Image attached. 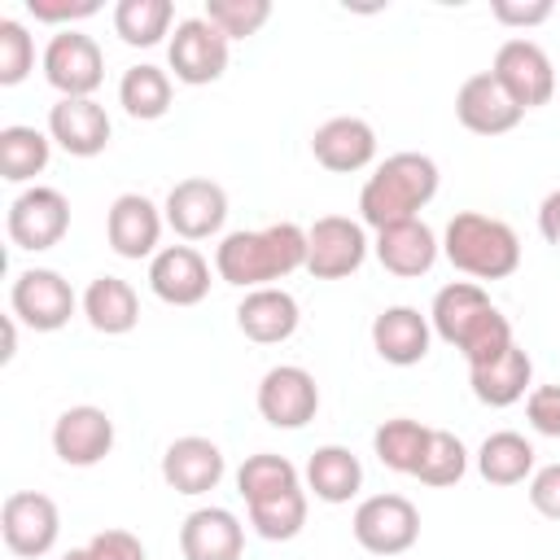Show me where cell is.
<instances>
[{
    "label": "cell",
    "instance_id": "21",
    "mask_svg": "<svg viewBox=\"0 0 560 560\" xmlns=\"http://www.w3.org/2000/svg\"><path fill=\"white\" fill-rule=\"evenodd\" d=\"M376 249V262L389 271V276H402V280H416V276H429L438 254H442V241L433 236V228L424 219H407V223H389L376 232L372 241Z\"/></svg>",
    "mask_w": 560,
    "mask_h": 560
},
{
    "label": "cell",
    "instance_id": "44",
    "mask_svg": "<svg viewBox=\"0 0 560 560\" xmlns=\"http://www.w3.org/2000/svg\"><path fill=\"white\" fill-rule=\"evenodd\" d=\"M538 232H542L547 245L560 249V188H551V192L542 197V206H538Z\"/></svg>",
    "mask_w": 560,
    "mask_h": 560
},
{
    "label": "cell",
    "instance_id": "9",
    "mask_svg": "<svg viewBox=\"0 0 560 560\" xmlns=\"http://www.w3.org/2000/svg\"><path fill=\"white\" fill-rule=\"evenodd\" d=\"M490 74L499 79V88L521 105V109H538L556 96V66L551 57L542 52V44L516 35V39H503L494 61H490Z\"/></svg>",
    "mask_w": 560,
    "mask_h": 560
},
{
    "label": "cell",
    "instance_id": "45",
    "mask_svg": "<svg viewBox=\"0 0 560 560\" xmlns=\"http://www.w3.org/2000/svg\"><path fill=\"white\" fill-rule=\"evenodd\" d=\"M61 560H92V551H88V547H70Z\"/></svg>",
    "mask_w": 560,
    "mask_h": 560
},
{
    "label": "cell",
    "instance_id": "38",
    "mask_svg": "<svg viewBox=\"0 0 560 560\" xmlns=\"http://www.w3.org/2000/svg\"><path fill=\"white\" fill-rule=\"evenodd\" d=\"M35 70V39L18 18H0V88L22 83Z\"/></svg>",
    "mask_w": 560,
    "mask_h": 560
},
{
    "label": "cell",
    "instance_id": "39",
    "mask_svg": "<svg viewBox=\"0 0 560 560\" xmlns=\"http://www.w3.org/2000/svg\"><path fill=\"white\" fill-rule=\"evenodd\" d=\"M525 420L542 438H560V385H534L525 394Z\"/></svg>",
    "mask_w": 560,
    "mask_h": 560
},
{
    "label": "cell",
    "instance_id": "25",
    "mask_svg": "<svg viewBox=\"0 0 560 560\" xmlns=\"http://www.w3.org/2000/svg\"><path fill=\"white\" fill-rule=\"evenodd\" d=\"M429 341H433V324L416 306H385L372 319V350L394 368L420 363L429 354Z\"/></svg>",
    "mask_w": 560,
    "mask_h": 560
},
{
    "label": "cell",
    "instance_id": "33",
    "mask_svg": "<svg viewBox=\"0 0 560 560\" xmlns=\"http://www.w3.org/2000/svg\"><path fill=\"white\" fill-rule=\"evenodd\" d=\"M175 9L171 0H118L114 4V31L131 48H153L171 35Z\"/></svg>",
    "mask_w": 560,
    "mask_h": 560
},
{
    "label": "cell",
    "instance_id": "1",
    "mask_svg": "<svg viewBox=\"0 0 560 560\" xmlns=\"http://www.w3.org/2000/svg\"><path fill=\"white\" fill-rule=\"evenodd\" d=\"M429 324L433 332L455 346L468 368H481L490 359H499L508 346H512V324L503 319V311L486 298L481 284L472 280H451L433 293V306H429Z\"/></svg>",
    "mask_w": 560,
    "mask_h": 560
},
{
    "label": "cell",
    "instance_id": "32",
    "mask_svg": "<svg viewBox=\"0 0 560 560\" xmlns=\"http://www.w3.org/2000/svg\"><path fill=\"white\" fill-rule=\"evenodd\" d=\"M48 158H52V140L44 131L22 122L0 127V175L9 184H31L35 175H44Z\"/></svg>",
    "mask_w": 560,
    "mask_h": 560
},
{
    "label": "cell",
    "instance_id": "36",
    "mask_svg": "<svg viewBox=\"0 0 560 560\" xmlns=\"http://www.w3.org/2000/svg\"><path fill=\"white\" fill-rule=\"evenodd\" d=\"M464 472H468V451H464V442H459L455 433H446V429H433V433H429V446H424V459H420V468H416V481L442 490V486H455Z\"/></svg>",
    "mask_w": 560,
    "mask_h": 560
},
{
    "label": "cell",
    "instance_id": "6",
    "mask_svg": "<svg viewBox=\"0 0 560 560\" xmlns=\"http://www.w3.org/2000/svg\"><path fill=\"white\" fill-rule=\"evenodd\" d=\"M228 44L232 39L214 22H206V13L179 18L175 31H171V39H166V61H171V70H175L179 83L206 88V83L223 79V70H228Z\"/></svg>",
    "mask_w": 560,
    "mask_h": 560
},
{
    "label": "cell",
    "instance_id": "13",
    "mask_svg": "<svg viewBox=\"0 0 560 560\" xmlns=\"http://www.w3.org/2000/svg\"><path fill=\"white\" fill-rule=\"evenodd\" d=\"M319 411V385L306 368L298 363H280V368H267L262 381H258V416L271 424V429H302L311 424Z\"/></svg>",
    "mask_w": 560,
    "mask_h": 560
},
{
    "label": "cell",
    "instance_id": "10",
    "mask_svg": "<svg viewBox=\"0 0 560 560\" xmlns=\"http://www.w3.org/2000/svg\"><path fill=\"white\" fill-rule=\"evenodd\" d=\"M368 258V232L359 219L324 214L306 228V271L315 280H346Z\"/></svg>",
    "mask_w": 560,
    "mask_h": 560
},
{
    "label": "cell",
    "instance_id": "7",
    "mask_svg": "<svg viewBox=\"0 0 560 560\" xmlns=\"http://www.w3.org/2000/svg\"><path fill=\"white\" fill-rule=\"evenodd\" d=\"M4 228H9V241H13L18 249H31V254L52 249V245H61V236L70 232V201H66L61 188L31 184V188H22V192L9 201Z\"/></svg>",
    "mask_w": 560,
    "mask_h": 560
},
{
    "label": "cell",
    "instance_id": "4",
    "mask_svg": "<svg viewBox=\"0 0 560 560\" xmlns=\"http://www.w3.org/2000/svg\"><path fill=\"white\" fill-rule=\"evenodd\" d=\"M442 254L472 280H508L521 267V236L481 210H459L442 232Z\"/></svg>",
    "mask_w": 560,
    "mask_h": 560
},
{
    "label": "cell",
    "instance_id": "40",
    "mask_svg": "<svg viewBox=\"0 0 560 560\" xmlns=\"http://www.w3.org/2000/svg\"><path fill=\"white\" fill-rule=\"evenodd\" d=\"M26 13L35 22H48V26L70 31V22H83V18L101 13V4L96 0H26Z\"/></svg>",
    "mask_w": 560,
    "mask_h": 560
},
{
    "label": "cell",
    "instance_id": "24",
    "mask_svg": "<svg viewBox=\"0 0 560 560\" xmlns=\"http://www.w3.org/2000/svg\"><path fill=\"white\" fill-rule=\"evenodd\" d=\"M179 551L184 560H241L245 525L228 508H192L179 525Z\"/></svg>",
    "mask_w": 560,
    "mask_h": 560
},
{
    "label": "cell",
    "instance_id": "15",
    "mask_svg": "<svg viewBox=\"0 0 560 560\" xmlns=\"http://www.w3.org/2000/svg\"><path fill=\"white\" fill-rule=\"evenodd\" d=\"M52 451L70 468L101 464L114 451V420H109V411L105 407H92V402L66 407L57 416V424H52Z\"/></svg>",
    "mask_w": 560,
    "mask_h": 560
},
{
    "label": "cell",
    "instance_id": "8",
    "mask_svg": "<svg viewBox=\"0 0 560 560\" xmlns=\"http://www.w3.org/2000/svg\"><path fill=\"white\" fill-rule=\"evenodd\" d=\"M9 306H13V319H22L26 328L35 332H57L70 324L79 298L70 289V280L52 267H26L13 276V289H9Z\"/></svg>",
    "mask_w": 560,
    "mask_h": 560
},
{
    "label": "cell",
    "instance_id": "18",
    "mask_svg": "<svg viewBox=\"0 0 560 560\" xmlns=\"http://www.w3.org/2000/svg\"><path fill=\"white\" fill-rule=\"evenodd\" d=\"M149 289L166 306H197L210 293V262L192 245H162L149 258Z\"/></svg>",
    "mask_w": 560,
    "mask_h": 560
},
{
    "label": "cell",
    "instance_id": "26",
    "mask_svg": "<svg viewBox=\"0 0 560 560\" xmlns=\"http://www.w3.org/2000/svg\"><path fill=\"white\" fill-rule=\"evenodd\" d=\"M529 381H534V359L512 341L499 359L481 363V368H468V385L477 394V402L486 407H512L529 394Z\"/></svg>",
    "mask_w": 560,
    "mask_h": 560
},
{
    "label": "cell",
    "instance_id": "41",
    "mask_svg": "<svg viewBox=\"0 0 560 560\" xmlns=\"http://www.w3.org/2000/svg\"><path fill=\"white\" fill-rule=\"evenodd\" d=\"M88 551H92V560H149L144 542L131 529H101V534H92Z\"/></svg>",
    "mask_w": 560,
    "mask_h": 560
},
{
    "label": "cell",
    "instance_id": "27",
    "mask_svg": "<svg viewBox=\"0 0 560 560\" xmlns=\"http://www.w3.org/2000/svg\"><path fill=\"white\" fill-rule=\"evenodd\" d=\"M83 315L96 332L105 337H122L140 324V298L122 276H96L83 289Z\"/></svg>",
    "mask_w": 560,
    "mask_h": 560
},
{
    "label": "cell",
    "instance_id": "5",
    "mask_svg": "<svg viewBox=\"0 0 560 560\" xmlns=\"http://www.w3.org/2000/svg\"><path fill=\"white\" fill-rule=\"evenodd\" d=\"M350 534L372 556H402L420 538V512L407 494H372L354 508Z\"/></svg>",
    "mask_w": 560,
    "mask_h": 560
},
{
    "label": "cell",
    "instance_id": "43",
    "mask_svg": "<svg viewBox=\"0 0 560 560\" xmlns=\"http://www.w3.org/2000/svg\"><path fill=\"white\" fill-rule=\"evenodd\" d=\"M490 13H494V22H503V26L529 31V26L547 22V18L556 13V4H551V0H525V4H516V0H494Z\"/></svg>",
    "mask_w": 560,
    "mask_h": 560
},
{
    "label": "cell",
    "instance_id": "3",
    "mask_svg": "<svg viewBox=\"0 0 560 560\" xmlns=\"http://www.w3.org/2000/svg\"><path fill=\"white\" fill-rule=\"evenodd\" d=\"M438 162L429 153H389L363 184L359 192V223L381 232L389 223H407L420 219V210L438 197Z\"/></svg>",
    "mask_w": 560,
    "mask_h": 560
},
{
    "label": "cell",
    "instance_id": "28",
    "mask_svg": "<svg viewBox=\"0 0 560 560\" xmlns=\"http://www.w3.org/2000/svg\"><path fill=\"white\" fill-rule=\"evenodd\" d=\"M363 486V464L350 446H315L311 459H306V490L324 503H350Z\"/></svg>",
    "mask_w": 560,
    "mask_h": 560
},
{
    "label": "cell",
    "instance_id": "14",
    "mask_svg": "<svg viewBox=\"0 0 560 560\" xmlns=\"http://www.w3.org/2000/svg\"><path fill=\"white\" fill-rule=\"evenodd\" d=\"M162 214L175 228V236L206 241V236H219L223 223H228V192H223V184H214L206 175H192V179H179L166 192Z\"/></svg>",
    "mask_w": 560,
    "mask_h": 560
},
{
    "label": "cell",
    "instance_id": "20",
    "mask_svg": "<svg viewBox=\"0 0 560 560\" xmlns=\"http://www.w3.org/2000/svg\"><path fill=\"white\" fill-rule=\"evenodd\" d=\"M311 153H315V162H319L324 171L350 175V171L372 166V158H376V131H372L368 118L337 114V118H328V122L315 127Z\"/></svg>",
    "mask_w": 560,
    "mask_h": 560
},
{
    "label": "cell",
    "instance_id": "37",
    "mask_svg": "<svg viewBox=\"0 0 560 560\" xmlns=\"http://www.w3.org/2000/svg\"><path fill=\"white\" fill-rule=\"evenodd\" d=\"M271 4L267 0H206V22H214L228 39H249L267 26Z\"/></svg>",
    "mask_w": 560,
    "mask_h": 560
},
{
    "label": "cell",
    "instance_id": "2",
    "mask_svg": "<svg viewBox=\"0 0 560 560\" xmlns=\"http://www.w3.org/2000/svg\"><path fill=\"white\" fill-rule=\"evenodd\" d=\"M306 267V228L298 223H271L258 232H228L214 249V271L223 284L236 289H267L271 280L293 276Z\"/></svg>",
    "mask_w": 560,
    "mask_h": 560
},
{
    "label": "cell",
    "instance_id": "12",
    "mask_svg": "<svg viewBox=\"0 0 560 560\" xmlns=\"http://www.w3.org/2000/svg\"><path fill=\"white\" fill-rule=\"evenodd\" d=\"M44 79L61 96H92L105 79V52L92 35L83 31H57L44 48Z\"/></svg>",
    "mask_w": 560,
    "mask_h": 560
},
{
    "label": "cell",
    "instance_id": "16",
    "mask_svg": "<svg viewBox=\"0 0 560 560\" xmlns=\"http://www.w3.org/2000/svg\"><path fill=\"white\" fill-rule=\"evenodd\" d=\"M109 136H114V122H109L105 105L92 101V96H61L48 109V140L61 144L70 158H96V153H105Z\"/></svg>",
    "mask_w": 560,
    "mask_h": 560
},
{
    "label": "cell",
    "instance_id": "11",
    "mask_svg": "<svg viewBox=\"0 0 560 560\" xmlns=\"http://www.w3.org/2000/svg\"><path fill=\"white\" fill-rule=\"evenodd\" d=\"M0 534H4V547L22 560H39L57 547V534H61V512L48 494L39 490H13L0 508Z\"/></svg>",
    "mask_w": 560,
    "mask_h": 560
},
{
    "label": "cell",
    "instance_id": "31",
    "mask_svg": "<svg viewBox=\"0 0 560 560\" xmlns=\"http://www.w3.org/2000/svg\"><path fill=\"white\" fill-rule=\"evenodd\" d=\"M429 424L411 420V416H394V420H381L376 433H372V451L376 459L389 468V472H402V477H416L420 459H424V446H429Z\"/></svg>",
    "mask_w": 560,
    "mask_h": 560
},
{
    "label": "cell",
    "instance_id": "29",
    "mask_svg": "<svg viewBox=\"0 0 560 560\" xmlns=\"http://www.w3.org/2000/svg\"><path fill=\"white\" fill-rule=\"evenodd\" d=\"M477 472L490 486H521L534 477V442L525 433L499 429L477 446Z\"/></svg>",
    "mask_w": 560,
    "mask_h": 560
},
{
    "label": "cell",
    "instance_id": "34",
    "mask_svg": "<svg viewBox=\"0 0 560 560\" xmlns=\"http://www.w3.org/2000/svg\"><path fill=\"white\" fill-rule=\"evenodd\" d=\"M298 486H302V477H298L293 459L271 455V451H258L236 468V494L245 503H262V499H276L284 490H298Z\"/></svg>",
    "mask_w": 560,
    "mask_h": 560
},
{
    "label": "cell",
    "instance_id": "23",
    "mask_svg": "<svg viewBox=\"0 0 560 560\" xmlns=\"http://www.w3.org/2000/svg\"><path fill=\"white\" fill-rule=\"evenodd\" d=\"M298 324H302L298 298H293L289 289H276V284L249 289V293L241 298V306H236V328H241L249 341H258V346H280V341H289V337L298 332Z\"/></svg>",
    "mask_w": 560,
    "mask_h": 560
},
{
    "label": "cell",
    "instance_id": "30",
    "mask_svg": "<svg viewBox=\"0 0 560 560\" xmlns=\"http://www.w3.org/2000/svg\"><path fill=\"white\" fill-rule=\"evenodd\" d=\"M171 96H175V88H171V74L162 66L140 61V66L122 70V79H118V105L136 122H158L171 109Z\"/></svg>",
    "mask_w": 560,
    "mask_h": 560
},
{
    "label": "cell",
    "instance_id": "22",
    "mask_svg": "<svg viewBox=\"0 0 560 560\" xmlns=\"http://www.w3.org/2000/svg\"><path fill=\"white\" fill-rule=\"evenodd\" d=\"M228 464H223V451L210 442V438H175L166 451H162V481L175 490V494H206L223 481Z\"/></svg>",
    "mask_w": 560,
    "mask_h": 560
},
{
    "label": "cell",
    "instance_id": "19",
    "mask_svg": "<svg viewBox=\"0 0 560 560\" xmlns=\"http://www.w3.org/2000/svg\"><path fill=\"white\" fill-rule=\"evenodd\" d=\"M455 118L472 136H503V131H512L525 118V109L499 88V79L490 70H481V74H468L459 83V92H455Z\"/></svg>",
    "mask_w": 560,
    "mask_h": 560
},
{
    "label": "cell",
    "instance_id": "17",
    "mask_svg": "<svg viewBox=\"0 0 560 560\" xmlns=\"http://www.w3.org/2000/svg\"><path fill=\"white\" fill-rule=\"evenodd\" d=\"M162 223L166 214L144 197V192H122L114 197L109 214H105V241L118 258H153L158 254V241H162Z\"/></svg>",
    "mask_w": 560,
    "mask_h": 560
},
{
    "label": "cell",
    "instance_id": "42",
    "mask_svg": "<svg viewBox=\"0 0 560 560\" xmlns=\"http://www.w3.org/2000/svg\"><path fill=\"white\" fill-rule=\"evenodd\" d=\"M529 508L547 521H560V464H542L529 477Z\"/></svg>",
    "mask_w": 560,
    "mask_h": 560
},
{
    "label": "cell",
    "instance_id": "35",
    "mask_svg": "<svg viewBox=\"0 0 560 560\" xmlns=\"http://www.w3.org/2000/svg\"><path fill=\"white\" fill-rule=\"evenodd\" d=\"M245 508H249L254 534L267 538V542H289L306 525V490L302 486L298 490H284L276 499H262V503H245Z\"/></svg>",
    "mask_w": 560,
    "mask_h": 560
}]
</instances>
